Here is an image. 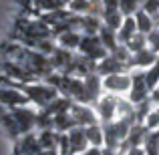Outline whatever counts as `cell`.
Here are the masks:
<instances>
[{
  "label": "cell",
  "mask_w": 159,
  "mask_h": 155,
  "mask_svg": "<svg viewBox=\"0 0 159 155\" xmlns=\"http://www.w3.org/2000/svg\"><path fill=\"white\" fill-rule=\"evenodd\" d=\"M0 83H10V81H6V79H0ZM10 85H16L18 89H22L24 93H26V97L30 99V103L34 105V107H39V109L47 107V105L51 103L52 99H57L58 95H61L57 87L48 85L47 81L26 83V85H22V83H10Z\"/></svg>",
  "instance_id": "6da1fadb"
},
{
  "label": "cell",
  "mask_w": 159,
  "mask_h": 155,
  "mask_svg": "<svg viewBox=\"0 0 159 155\" xmlns=\"http://www.w3.org/2000/svg\"><path fill=\"white\" fill-rule=\"evenodd\" d=\"M135 123L133 117H127V119H115L111 123H105L103 129H105V147L111 149H119L123 145V141L127 139L129 129Z\"/></svg>",
  "instance_id": "7a4b0ae2"
},
{
  "label": "cell",
  "mask_w": 159,
  "mask_h": 155,
  "mask_svg": "<svg viewBox=\"0 0 159 155\" xmlns=\"http://www.w3.org/2000/svg\"><path fill=\"white\" fill-rule=\"evenodd\" d=\"M79 52L89 57V58H93V61H97V62L111 54L107 51V47L103 44V40H101L99 34H83L81 44H79Z\"/></svg>",
  "instance_id": "3957f363"
},
{
  "label": "cell",
  "mask_w": 159,
  "mask_h": 155,
  "mask_svg": "<svg viewBox=\"0 0 159 155\" xmlns=\"http://www.w3.org/2000/svg\"><path fill=\"white\" fill-rule=\"evenodd\" d=\"M39 107H34L32 103L22 105V107H14L12 109V115L16 119V125H18L20 133H30L36 131V117H39Z\"/></svg>",
  "instance_id": "277c9868"
},
{
  "label": "cell",
  "mask_w": 159,
  "mask_h": 155,
  "mask_svg": "<svg viewBox=\"0 0 159 155\" xmlns=\"http://www.w3.org/2000/svg\"><path fill=\"white\" fill-rule=\"evenodd\" d=\"M28 103H30V99L26 97L22 89H18L16 85H10V83H0V105L14 109Z\"/></svg>",
  "instance_id": "5b68a950"
},
{
  "label": "cell",
  "mask_w": 159,
  "mask_h": 155,
  "mask_svg": "<svg viewBox=\"0 0 159 155\" xmlns=\"http://www.w3.org/2000/svg\"><path fill=\"white\" fill-rule=\"evenodd\" d=\"M131 89L127 93V99L131 101L133 105H139L147 99H151V91H149L147 83H145V73L141 69H137L135 73H131Z\"/></svg>",
  "instance_id": "8992f818"
},
{
  "label": "cell",
  "mask_w": 159,
  "mask_h": 155,
  "mask_svg": "<svg viewBox=\"0 0 159 155\" xmlns=\"http://www.w3.org/2000/svg\"><path fill=\"white\" fill-rule=\"evenodd\" d=\"M131 73H117V75H109V77H103V89L111 95H123L129 93L131 89Z\"/></svg>",
  "instance_id": "52a82bcc"
},
{
  "label": "cell",
  "mask_w": 159,
  "mask_h": 155,
  "mask_svg": "<svg viewBox=\"0 0 159 155\" xmlns=\"http://www.w3.org/2000/svg\"><path fill=\"white\" fill-rule=\"evenodd\" d=\"M43 151V145L39 139V131H30L14 139V155H36Z\"/></svg>",
  "instance_id": "ba28073f"
},
{
  "label": "cell",
  "mask_w": 159,
  "mask_h": 155,
  "mask_svg": "<svg viewBox=\"0 0 159 155\" xmlns=\"http://www.w3.org/2000/svg\"><path fill=\"white\" fill-rule=\"evenodd\" d=\"M117 103H119V95H111V93H105L97 101V115L101 125L117 119Z\"/></svg>",
  "instance_id": "9c48e42d"
},
{
  "label": "cell",
  "mask_w": 159,
  "mask_h": 155,
  "mask_svg": "<svg viewBox=\"0 0 159 155\" xmlns=\"http://www.w3.org/2000/svg\"><path fill=\"white\" fill-rule=\"evenodd\" d=\"M70 113H73L75 121H77L79 127H91V125L99 123V115L91 105H83V103H73L70 107Z\"/></svg>",
  "instance_id": "30bf717a"
},
{
  "label": "cell",
  "mask_w": 159,
  "mask_h": 155,
  "mask_svg": "<svg viewBox=\"0 0 159 155\" xmlns=\"http://www.w3.org/2000/svg\"><path fill=\"white\" fill-rule=\"evenodd\" d=\"M159 61V52L155 51H151V48H143V51H139V52H133L131 54V58H129V69H141V71H145V69H149L151 65H155V62Z\"/></svg>",
  "instance_id": "8fae6325"
},
{
  "label": "cell",
  "mask_w": 159,
  "mask_h": 155,
  "mask_svg": "<svg viewBox=\"0 0 159 155\" xmlns=\"http://www.w3.org/2000/svg\"><path fill=\"white\" fill-rule=\"evenodd\" d=\"M129 65L127 62H121L117 61L113 54H109V57H105L103 61L97 62V73L101 75V77H109V75H117V73H129Z\"/></svg>",
  "instance_id": "7c38bea8"
},
{
  "label": "cell",
  "mask_w": 159,
  "mask_h": 155,
  "mask_svg": "<svg viewBox=\"0 0 159 155\" xmlns=\"http://www.w3.org/2000/svg\"><path fill=\"white\" fill-rule=\"evenodd\" d=\"M66 135H69V143H70V149H73L75 155H83L87 151V149L91 147L89 145V139H87V131L85 127H73L70 131H66Z\"/></svg>",
  "instance_id": "4fadbf2b"
},
{
  "label": "cell",
  "mask_w": 159,
  "mask_h": 155,
  "mask_svg": "<svg viewBox=\"0 0 159 155\" xmlns=\"http://www.w3.org/2000/svg\"><path fill=\"white\" fill-rule=\"evenodd\" d=\"M61 135L62 133L57 131V129H43V131H39V139H40L43 149H58Z\"/></svg>",
  "instance_id": "5bb4252c"
},
{
  "label": "cell",
  "mask_w": 159,
  "mask_h": 155,
  "mask_svg": "<svg viewBox=\"0 0 159 155\" xmlns=\"http://www.w3.org/2000/svg\"><path fill=\"white\" fill-rule=\"evenodd\" d=\"M81 32L77 30H65L58 34V47L61 48H66V51H75V48H79V44H81Z\"/></svg>",
  "instance_id": "9a60e30c"
},
{
  "label": "cell",
  "mask_w": 159,
  "mask_h": 155,
  "mask_svg": "<svg viewBox=\"0 0 159 155\" xmlns=\"http://www.w3.org/2000/svg\"><path fill=\"white\" fill-rule=\"evenodd\" d=\"M52 119H54V129H57V131H61V133H66V131H70L73 127H77V121H75L70 109H69V111L58 113V115H54Z\"/></svg>",
  "instance_id": "2e32d148"
},
{
  "label": "cell",
  "mask_w": 159,
  "mask_h": 155,
  "mask_svg": "<svg viewBox=\"0 0 159 155\" xmlns=\"http://www.w3.org/2000/svg\"><path fill=\"white\" fill-rule=\"evenodd\" d=\"M87 131V139H89V145H95V147H105V129H103L101 123H95L91 127H85Z\"/></svg>",
  "instance_id": "e0dca14e"
},
{
  "label": "cell",
  "mask_w": 159,
  "mask_h": 155,
  "mask_svg": "<svg viewBox=\"0 0 159 155\" xmlns=\"http://www.w3.org/2000/svg\"><path fill=\"white\" fill-rule=\"evenodd\" d=\"M137 30L143 32V34H149L151 30H155V22H153V16H149L145 10L137 12Z\"/></svg>",
  "instance_id": "ac0fdd59"
},
{
  "label": "cell",
  "mask_w": 159,
  "mask_h": 155,
  "mask_svg": "<svg viewBox=\"0 0 159 155\" xmlns=\"http://www.w3.org/2000/svg\"><path fill=\"white\" fill-rule=\"evenodd\" d=\"M127 48L131 52H139V51H143V48H147V34L135 32V34L127 40Z\"/></svg>",
  "instance_id": "d6986e66"
},
{
  "label": "cell",
  "mask_w": 159,
  "mask_h": 155,
  "mask_svg": "<svg viewBox=\"0 0 159 155\" xmlns=\"http://www.w3.org/2000/svg\"><path fill=\"white\" fill-rule=\"evenodd\" d=\"M143 73H145V83H147L149 91H155L159 87V62L151 65L149 69H145Z\"/></svg>",
  "instance_id": "ffe728a7"
},
{
  "label": "cell",
  "mask_w": 159,
  "mask_h": 155,
  "mask_svg": "<svg viewBox=\"0 0 159 155\" xmlns=\"http://www.w3.org/2000/svg\"><path fill=\"white\" fill-rule=\"evenodd\" d=\"M145 125H147L149 129H157L159 127V107L151 109L147 115V119H145Z\"/></svg>",
  "instance_id": "44dd1931"
},
{
  "label": "cell",
  "mask_w": 159,
  "mask_h": 155,
  "mask_svg": "<svg viewBox=\"0 0 159 155\" xmlns=\"http://www.w3.org/2000/svg\"><path fill=\"white\" fill-rule=\"evenodd\" d=\"M125 155H147V151H145V147L141 145V147H131Z\"/></svg>",
  "instance_id": "7402d4cb"
},
{
  "label": "cell",
  "mask_w": 159,
  "mask_h": 155,
  "mask_svg": "<svg viewBox=\"0 0 159 155\" xmlns=\"http://www.w3.org/2000/svg\"><path fill=\"white\" fill-rule=\"evenodd\" d=\"M83 155H103V147H95V145H91Z\"/></svg>",
  "instance_id": "603a6c76"
},
{
  "label": "cell",
  "mask_w": 159,
  "mask_h": 155,
  "mask_svg": "<svg viewBox=\"0 0 159 155\" xmlns=\"http://www.w3.org/2000/svg\"><path fill=\"white\" fill-rule=\"evenodd\" d=\"M103 155H123L119 149H111V147H103Z\"/></svg>",
  "instance_id": "cb8c5ba5"
},
{
  "label": "cell",
  "mask_w": 159,
  "mask_h": 155,
  "mask_svg": "<svg viewBox=\"0 0 159 155\" xmlns=\"http://www.w3.org/2000/svg\"><path fill=\"white\" fill-rule=\"evenodd\" d=\"M36 155H58V149H43V151L36 153Z\"/></svg>",
  "instance_id": "d4e9b609"
}]
</instances>
